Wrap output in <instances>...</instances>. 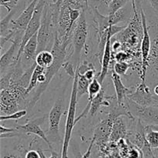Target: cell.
Here are the masks:
<instances>
[{
    "label": "cell",
    "instance_id": "ac0fdd59",
    "mask_svg": "<svg viewBox=\"0 0 158 158\" xmlns=\"http://www.w3.org/2000/svg\"><path fill=\"white\" fill-rule=\"evenodd\" d=\"M26 150L23 145L19 144L13 149L6 150L2 149L1 158H25Z\"/></svg>",
    "mask_w": 158,
    "mask_h": 158
},
{
    "label": "cell",
    "instance_id": "52a82bcc",
    "mask_svg": "<svg viewBox=\"0 0 158 158\" xmlns=\"http://www.w3.org/2000/svg\"><path fill=\"white\" fill-rule=\"evenodd\" d=\"M127 136L130 143L142 151L143 158H154V151L147 140L145 127L141 123V120H138L135 127L127 133Z\"/></svg>",
    "mask_w": 158,
    "mask_h": 158
},
{
    "label": "cell",
    "instance_id": "44dd1931",
    "mask_svg": "<svg viewBox=\"0 0 158 158\" xmlns=\"http://www.w3.org/2000/svg\"><path fill=\"white\" fill-rule=\"evenodd\" d=\"M149 67L152 68L158 73V36L155 37L153 41L149 60Z\"/></svg>",
    "mask_w": 158,
    "mask_h": 158
},
{
    "label": "cell",
    "instance_id": "9c48e42d",
    "mask_svg": "<svg viewBox=\"0 0 158 158\" xmlns=\"http://www.w3.org/2000/svg\"><path fill=\"white\" fill-rule=\"evenodd\" d=\"M24 32H18L15 35V39L12 40V43L9 49H7L4 54H2L1 60H0V72L1 76L3 75L6 70H8L9 68H12L15 66L16 56H15V52L17 49H19L23 40Z\"/></svg>",
    "mask_w": 158,
    "mask_h": 158
},
{
    "label": "cell",
    "instance_id": "8fae6325",
    "mask_svg": "<svg viewBox=\"0 0 158 158\" xmlns=\"http://www.w3.org/2000/svg\"><path fill=\"white\" fill-rule=\"evenodd\" d=\"M127 97L141 106H148L157 104L154 95L151 94L149 86L146 84V81L141 82L137 89L134 92L130 93Z\"/></svg>",
    "mask_w": 158,
    "mask_h": 158
},
{
    "label": "cell",
    "instance_id": "f1b7e54d",
    "mask_svg": "<svg viewBox=\"0 0 158 158\" xmlns=\"http://www.w3.org/2000/svg\"><path fill=\"white\" fill-rule=\"evenodd\" d=\"M148 1L149 2L151 7L155 12L156 15L158 17V0H148Z\"/></svg>",
    "mask_w": 158,
    "mask_h": 158
},
{
    "label": "cell",
    "instance_id": "cb8c5ba5",
    "mask_svg": "<svg viewBox=\"0 0 158 158\" xmlns=\"http://www.w3.org/2000/svg\"><path fill=\"white\" fill-rule=\"evenodd\" d=\"M27 114V109L19 110L15 113L9 114V115H2L0 116V121L4 122L6 120H17L23 118Z\"/></svg>",
    "mask_w": 158,
    "mask_h": 158
},
{
    "label": "cell",
    "instance_id": "5bb4252c",
    "mask_svg": "<svg viewBox=\"0 0 158 158\" xmlns=\"http://www.w3.org/2000/svg\"><path fill=\"white\" fill-rule=\"evenodd\" d=\"M101 106H109V103L106 101L104 88H102L100 92L93 99L89 113V116L92 117H94L97 114L99 110L100 109Z\"/></svg>",
    "mask_w": 158,
    "mask_h": 158
},
{
    "label": "cell",
    "instance_id": "8d00e7d4",
    "mask_svg": "<svg viewBox=\"0 0 158 158\" xmlns=\"http://www.w3.org/2000/svg\"><path fill=\"white\" fill-rule=\"evenodd\" d=\"M154 158H158V155H155V154H154Z\"/></svg>",
    "mask_w": 158,
    "mask_h": 158
},
{
    "label": "cell",
    "instance_id": "30bf717a",
    "mask_svg": "<svg viewBox=\"0 0 158 158\" xmlns=\"http://www.w3.org/2000/svg\"><path fill=\"white\" fill-rule=\"evenodd\" d=\"M37 49H38V35L35 33L25 45L24 49L18 61L20 63L24 71L30 68L35 63Z\"/></svg>",
    "mask_w": 158,
    "mask_h": 158
},
{
    "label": "cell",
    "instance_id": "484cf974",
    "mask_svg": "<svg viewBox=\"0 0 158 158\" xmlns=\"http://www.w3.org/2000/svg\"><path fill=\"white\" fill-rule=\"evenodd\" d=\"M96 140H97V139H96V136L94 135V137H93V140H91L90 143H89V147H88L87 150H86V151L85 152V154L82 156L81 158H89L90 157L91 153H92L93 147H94V143H95Z\"/></svg>",
    "mask_w": 158,
    "mask_h": 158
},
{
    "label": "cell",
    "instance_id": "d6986e66",
    "mask_svg": "<svg viewBox=\"0 0 158 158\" xmlns=\"http://www.w3.org/2000/svg\"><path fill=\"white\" fill-rule=\"evenodd\" d=\"M130 11L127 9L124 6L122 9H119L113 15H109L110 25H117V23H123V22H127L128 19H130V16H131V12Z\"/></svg>",
    "mask_w": 158,
    "mask_h": 158
},
{
    "label": "cell",
    "instance_id": "603a6c76",
    "mask_svg": "<svg viewBox=\"0 0 158 158\" xmlns=\"http://www.w3.org/2000/svg\"><path fill=\"white\" fill-rule=\"evenodd\" d=\"M130 0H112L108 6V15H113L119 9H122Z\"/></svg>",
    "mask_w": 158,
    "mask_h": 158
},
{
    "label": "cell",
    "instance_id": "7a4b0ae2",
    "mask_svg": "<svg viewBox=\"0 0 158 158\" xmlns=\"http://www.w3.org/2000/svg\"><path fill=\"white\" fill-rule=\"evenodd\" d=\"M77 71L76 72L75 77H73L72 89H71L70 99H69V107H68L67 115H66V126H65L64 137L63 140V146L61 150L62 158H68V150H69V143L72 137L73 130L76 125V112H77V105L78 102L77 97Z\"/></svg>",
    "mask_w": 158,
    "mask_h": 158
},
{
    "label": "cell",
    "instance_id": "ba28073f",
    "mask_svg": "<svg viewBox=\"0 0 158 158\" xmlns=\"http://www.w3.org/2000/svg\"><path fill=\"white\" fill-rule=\"evenodd\" d=\"M45 119H46L45 116L42 117H38V118H35L34 120H29V122H27V123L23 125H18L15 128L19 133L20 135L31 134L37 136L40 138H41L43 141L46 142V144L49 147V150H51L53 149L52 146V143L49 140L46 133L42 130L41 127H40L42 123H44Z\"/></svg>",
    "mask_w": 158,
    "mask_h": 158
},
{
    "label": "cell",
    "instance_id": "7402d4cb",
    "mask_svg": "<svg viewBox=\"0 0 158 158\" xmlns=\"http://www.w3.org/2000/svg\"><path fill=\"white\" fill-rule=\"evenodd\" d=\"M45 70H46L45 68L42 67V66H38V65L36 64L33 72H32V77H31V80H30V82H29V86H28L27 88H26V94H29L34 89H35V87H36L37 86H38L39 76H40V73L45 72Z\"/></svg>",
    "mask_w": 158,
    "mask_h": 158
},
{
    "label": "cell",
    "instance_id": "83f0119b",
    "mask_svg": "<svg viewBox=\"0 0 158 158\" xmlns=\"http://www.w3.org/2000/svg\"><path fill=\"white\" fill-rule=\"evenodd\" d=\"M16 129L15 128H9L3 126V124L0 125V135H4V134H12V133L16 132Z\"/></svg>",
    "mask_w": 158,
    "mask_h": 158
},
{
    "label": "cell",
    "instance_id": "277c9868",
    "mask_svg": "<svg viewBox=\"0 0 158 158\" xmlns=\"http://www.w3.org/2000/svg\"><path fill=\"white\" fill-rule=\"evenodd\" d=\"M127 107L134 117L148 125L158 126V104L151 106H141L128 97L125 100Z\"/></svg>",
    "mask_w": 158,
    "mask_h": 158
},
{
    "label": "cell",
    "instance_id": "e0dca14e",
    "mask_svg": "<svg viewBox=\"0 0 158 158\" xmlns=\"http://www.w3.org/2000/svg\"><path fill=\"white\" fill-rule=\"evenodd\" d=\"M77 76H78V80H77V97H78L79 100L84 94H88V88H89L91 80L86 78V76L83 73H80L77 69Z\"/></svg>",
    "mask_w": 158,
    "mask_h": 158
},
{
    "label": "cell",
    "instance_id": "6da1fadb",
    "mask_svg": "<svg viewBox=\"0 0 158 158\" xmlns=\"http://www.w3.org/2000/svg\"><path fill=\"white\" fill-rule=\"evenodd\" d=\"M69 43H70V41H61L59 39L57 32L56 33L53 46L51 49L54 55V62L52 66L46 68V70H45V74H46V83H43V84H39L35 88V92H34L32 98L27 102V105H26L27 110H32V108L35 106L41 96L43 95V93L47 89L53 77L56 75L60 68L63 67V65L64 63L66 56V46H68Z\"/></svg>",
    "mask_w": 158,
    "mask_h": 158
},
{
    "label": "cell",
    "instance_id": "d4e9b609",
    "mask_svg": "<svg viewBox=\"0 0 158 158\" xmlns=\"http://www.w3.org/2000/svg\"><path fill=\"white\" fill-rule=\"evenodd\" d=\"M130 66L126 62H117L114 66V72L117 73L120 76L124 75L127 72Z\"/></svg>",
    "mask_w": 158,
    "mask_h": 158
},
{
    "label": "cell",
    "instance_id": "d6a6232c",
    "mask_svg": "<svg viewBox=\"0 0 158 158\" xmlns=\"http://www.w3.org/2000/svg\"><path fill=\"white\" fill-rule=\"evenodd\" d=\"M98 1L102 2L103 5H105V6H106L108 7V6H109V4L110 3V2L112 1V0H98Z\"/></svg>",
    "mask_w": 158,
    "mask_h": 158
},
{
    "label": "cell",
    "instance_id": "4fadbf2b",
    "mask_svg": "<svg viewBox=\"0 0 158 158\" xmlns=\"http://www.w3.org/2000/svg\"><path fill=\"white\" fill-rule=\"evenodd\" d=\"M111 78H112L114 89H115L116 91V97H117V104H123L125 103V100L127 97L128 94L131 93L130 92V89L125 86V85L122 82L120 76L117 74L116 72H114V70L112 73Z\"/></svg>",
    "mask_w": 158,
    "mask_h": 158
},
{
    "label": "cell",
    "instance_id": "4dcf8cb0",
    "mask_svg": "<svg viewBox=\"0 0 158 158\" xmlns=\"http://www.w3.org/2000/svg\"><path fill=\"white\" fill-rule=\"evenodd\" d=\"M49 151H50V156L48 158H62L61 154H59L58 153L56 152L53 149H51L49 150Z\"/></svg>",
    "mask_w": 158,
    "mask_h": 158
},
{
    "label": "cell",
    "instance_id": "4316f807",
    "mask_svg": "<svg viewBox=\"0 0 158 158\" xmlns=\"http://www.w3.org/2000/svg\"><path fill=\"white\" fill-rule=\"evenodd\" d=\"M25 158H41L38 150H29L26 152Z\"/></svg>",
    "mask_w": 158,
    "mask_h": 158
},
{
    "label": "cell",
    "instance_id": "7c38bea8",
    "mask_svg": "<svg viewBox=\"0 0 158 158\" xmlns=\"http://www.w3.org/2000/svg\"><path fill=\"white\" fill-rule=\"evenodd\" d=\"M40 0H32L27 7L23 11L19 16L16 19L13 20L11 24V32L12 31H17V32H25L27 28L31 19L32 18L37 3Z\"/></svg>",
    "mask_w": 158,
    "mask_h": 158
},
{
    "label": "cell",
    "instance_id": "1f68e13d",
    "mask_svg": "<svg viewBox=\"0 0 158 158\" xmlns=\"http://www.w3.org/2000/svg\"><path fill=\"white\" fill-rule=\"evenodd\" d=\"M37 150H38V151H39V152H40V157H41V158H48V157H46V155H45L44 151H43V150H42L40 148H37Z\"/></svg>",
    "mask_w": 158,
    "mask_h": 158
},
{
    "label": "cell",
    "instance_id": "5b68a950",
    "mask_svg": "<svg viewBox=\"0 0 158 158\" xmlns=\"http://www.w3.org/2000/svg\"><path fill=\"white\" fill-rule=\"evenodd\" d=\"M64 110V103L63 98H58L54 103L49 114V129L46 135L52 143L61 142L60 134V124Z\"/></svg>",
    "mask_w": 158,
    "mask_h": 158
},
{
    "label": "cell",
    "instance_id": "8992f818",
    "mask_svg": "<svg viewBox=\"0 0 158 158\" xmlns=\"http://www.w3.org/2000/svg\"><path fill=\"white\" fill-rule=\"evenodd\" d=\"M140 19H141L142 29H143V37L141 40V58H142V66H141V82L146 81V75L148 73V67H149V60L151 56V47H152V42H151V35L149 33L148 23H147V17L143 12V9L140 11Z\"/></svg>",
    "mask_w": 158,
    "mask_h": 158
},
{
    "label": "cell",
    "instance_id": "f546056e",
    "mask_svg": "<svg viewBox=\"0 0 158 158\" xmlns=\"http://www.w3.org/2000/svg\"><path fill=\"white\" fill-rule=\"evenodd\" d=\"M127 58V54L123 52H119V53H117V56H116V60H117V62H125V60H126Z\"/></svg>",
    "mask_w": 158,
    "mask_h": 158
},
{
    "label": "cell",
    "instance_id": "836d02e7",
    "mask_svg": "<svg viewBox=\"0 0 158 158\" xmlns=\"http://www.w3.org/2000/svg\"><path fill=\"white\" fill-rule=\"evenodd\" d=\"M153 92H154V94L156 97H158V83L154 86V89H153Z\"/></svg>",
    "mask_w": 158,
    "mask_h": 158
},
{
    "label": "cell",
    "instance_id": "2e32d148",
    "mask_svg": "<svg viewBox=\"0 0 158 158\" xmlns=\"http://www.w3.org/2000/svg\"><path fill=\"white\" fill-rule=\"evenodd\" d=\"M53 62L54 55L52 51L43 50L37 53L36 58H35V63L38 66L46 69V68L52 66Z\"/></svg>",
    "mask_w": 158,
    "mask_h": 158
},
{
    "label": "cell",
    "instance_id": "e575fe53",
    "mask_svg": "<svg viewBox=\"0 0 158 158\" xmlns=\"http://www.w3.org/2000/svg\"><path fill=\"white\" fill-rule=\"evenodd\" d=\"M151 126H152V127L154 128V129L158 130V126H156V125H151Z\"/></svg>",
    "mask_w": 158,
    "mask_h": 158
},
{
    "label": "cell",
    "instance_id": "74e56055",
    "mask_svg": "<svg viewBox=\"0 0 158 158\" xmlns=\"http://www.w3.org/2000/svg\"><path fill=\"white\" fill-rule=\"evenodd\" d=\"M157 104H158V103H157Z\"/></svg>",
    "mask_w": 158,
    "mask_h": 158
},
{
    "label": "cell",
    "instance_id": "d590c367",
    "mask_svg": "<svg viewBox=\"0 0 158 158\" xmlns=\"http://www.w3.org/2000/svg\"><path fill=\"white\" fill-rule=\"evenodd\" d=\"M59 0H52V3H54V4H55V3H56Z\"/></svg>",
    "mask_w": 158,
    "mask_h": 158
},
{
    "label": "cell",
    "instance_id": "9a60e30c",
    "mask_svg": "<svg viewBox=\"0 0 158 158\" xmlns=\"http://www.w3.org/2000/svg\"><path fill=\"white\" fill-rule=\"evenodd\" d=\"M123 122L121 118L116 119L114 121V124L112 127L110 135V140L112 141H117L120 139L123 138L127 135L126 126Z\"/></svg>",
    "mask_w": 158,
    "mask_h": 158
},
{
    "label": "cell",
    "instance_id": "3957f363",
    "mask_svg": "<svg viewBox=\"0 0 158 158\" xmlns=\"http://www.w3.org/2000/svg\"><path fill=\"white\" fill-rule=\"evenodd\" d=\"M88 36V24L85 10H83L78 21L76 23L72 33L73 52L72 55V62L76 68H78L81 53L86 45Z\"/></svg>",
    "mask_w": 158,
    "mask_h": 158
},
{
    "label": "cell",
    "instance_id": "ffe728a7",
    "mask_svg": "<svg viewBox=\"0 0 158 158\" xmlns=\"http://www.w3.org/2000/svg\"><path fill=\"white\" fill-rule=\"evenodd\" d=\"M145 134L148 143L153 150L158 149V130L154 129L151 125L145 127Z\"/></svg>",
    "mask_w": 158,
    "mask_h": 158
}]
</instances>
